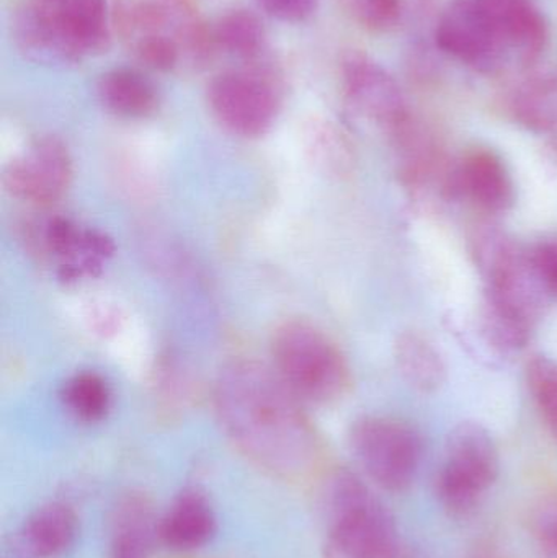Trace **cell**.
Wrapping results in <instances>:
<instances>
[{
    "label": "cell",
    "mask_w": 557,
    "mask_h": 558,
    "mask_svg": "<svg viewBox=\"0 0 557 558\" xmlns=\"http://www.w3.org/2000/svg\"><path fill=\"white\" fill-rule=\"evenodd\" d=\"M218 533V517L208 495L198 487H185L159 517V543L175 553H192L208 546Z\"/></svg>",
    "instance_id": "cell-13"
},
{
    "label": "cell",
    "mask_w": 557,
    "mask_h": 558,
    "mask_svg": "<svg viewBox=\"0 0 557 558\" xmlns=\"http://www.w3.org/2000/svg\"><path fill=\"white\" fill-rule=\"evenodd\" d=\"M530 258L543 289L557 298V241H542L533 245Z\"/></svg>",
    "instance_id": "cell-25"
},
{
    "label": "cell",
    "mask_w": 557,
    "mask_h": 558,
    "mask_svg": "<svg viewBox=\"0 0 557 558\" xmlns=\"http://www.w3.org/2000/svg\"><path fill=\"white\" fill-rule=\"evenodd\" d=\"M211 32L213 45L244 61H255L265 48V28L251 10L238 9L219 16Z\"/></svg>",
    "instance_id": "cell-20"
},
{
    "label": "cell",
    "mask_w": 557,
    "mask_h": 558,
    "mask_svg": "<svg viewBox=\"0 0 557 558\" xmlns=\"http://www.w3.org/2000/svg\"><path fill=\"white\" fill-rule=\"evenodd\" d=\"M327 534L323 558H392L398 527L391 511L355 472L339 469L323 492Z\"/></svg>",
    "instance_id": "cell-3"
},
{
    "label": "cell",
    "mask_w": 557,
    "mask_h": 558,
    "mask_svg": "<svg viewBox=\"0 0 557 558\" xmlns=\"http://www.w3.org/2000/svg\"><path fill=\"white\" fill-rule=\"evenodd\" d=\"M343 87L355 110L392 136L411 121L398 82L368 56L353 52L346 59Z\"/></svg>",
    "instance_id": "cell-11"
},
{
    "label": "cell",
    "mask_w": 557,
    "mask_h": 558,
    "mask_svg": "<svg viewBox=\"0 0 557 558\" xmlns=\"http://www.w3.org/2000/svg\"><path fill=\"white\" fill-rule=\"evenodd\" d=\"M395 360L405 383L419 392H435L447 380L440 351L419 331H404L396 338Z\"/></svg>",
    "instance_id": "cell-18"
},
{
    "label": "cell",
    "mask_w": 557,
    "mask_h": 558,
    "mask_svg": "<svg viewBox=\"0 0 557 558\" xmlns=\"http://www.w3.org/2000/svg\"><path fill=\"white\" fill-rule=\"evenodd\" d=\"M499 474V449L489 429L481 423L461 422L448 433L435 492L448 513L468 517L480 507Z\"/></svg>",
    "instance_id": "cell-5"
},
{
    "label": "cell",
    "mask_w": 557,
    "mask_h": 558,
    "mask_svg": "<svg viewBox=\"0 0 557 558\" xmlns=\"http://www.w3.org/2000/svg\"><path fill=\"white\" fill-rule=\"evenodd\" d=\"M536 539L546 553L557 557V501L545 505L533 520Z\"/></svg>",
    "instance_id": "cell-27"
},
{
    "label": "cell",
    "mask_w": 557,
    "mask_h": 558,
    "mask_svg": "<svg viewBox=\"0 0 557 558\" xmlns=\"http://www.w3.org/2000/svg\"><path fill=\"white\" fill-rule=\"evenodd\" d=\"M480 3L509 54L513 52L530 61L545 48L548 29L533 0H480Z\"/></svg>",
    "instance_id": "cell-15"
},
{
    "label": "cell",
    "mask_w": 557,
    "mask_h": 558,
    "mask_svg": "<svg viewBox=\"0 0 557 558\" xmlns=\"http://www.w3.org/2000/svg\"><path fill=\"white\" fill-rule=\"evenodd\" d=\"M95 88L101 107L114 117L143 120L159 108L157 88L136 69H111L100 75Z\"/></svg>",
    "instance_id": "cell-17"
},
{
    "label": "cell",
    "mask_w": 557,
    "mask_h": 558,
    "mask_svg": "<svg viewBox=\"0 0 557 558\" xmlns=\"http://www.w3.org/2000/svg\"><path fill=\"white\" fill-rule=\"evenodd\" d=\"M215 410L232 445L271 477L298 482L319 462L313 423L271 367L254 360L226 364L215 384Z\"/></svg>",
    "instance_id": "cell-1"
},
{
    "label": "cell",
    "mask_w": 557,
    "mask_h": 558,
    "mask_svg": "<svg viewBox=\"0 0 557 558\" xmlns=\"http://www.w3.org/2000/svg\"><path fill=\"white\" fill-rule=\"evenodd\" d=\"M113 20L124 46L154 71L202 64L215 46L189 0H117Z\"/></svg>",
    "instance_id": "cell-2"
},
{
    "label": "cell",
    "mask_w": 557,
    "mask_h": 558,
    "mask_svg": "<svg viewBox=\"0 0 557 558\" xmlns=\"http://www.w3.org/2000/svg\"><path fill=\"white\" fill-rule=\"evenodd\" d=\"M525 379L546 428L557 439V360L543 354L530 357Z\"/></svg>",
    "instance_id": "cell-22"
},
{
    "label": "cell",
    "mask_w": 557,
    "mask_h": 558,
    "mask_svg": "<svg viewBox=\"0 0 557 558\" xmlns=\"http://www.w3.org/2000/svg\"><path fill=\"white\" fill-rule=\"evenodd\" d=\"M43 3L62 64L110 48L107 0H43Z\"/></svg>",
    "instance_id": "cell-10"
},
{
    "label": "cell",
    "mask_w": 557,
    "mask_h": 558,
    "mask_svg": "<svg viewBox=\"0 0 557 558\" xmlns=\"http://www.w3.org/2000/svg\"><path fill=\"white\" fill-rule=\"evenodd\" d=\"M69 412L84 423H97L110 410L111 392L104 377L95 373L75 374L62 390Z\"/></svg>",
    "instance_id": "cell-21"
},
{
    "label": "cell",
    "mask_w": 557,
    "mask_h": 558,
    "mask_svg": "<svg viewBox=\"0 0 557 558\" xmlns=\"http://www.w3.org/2000/svg\"><path fill=\"white\" fill-rule=\"evenodd\" d=\"M356 22L372 32H388L402 16V0H349Z\"/></svg>",
    "instance_id": "cell-24"
},
{
    "label": "cell",
    "mask_w": 557,
    "mask_h": 558,
    "mask_svg": "<svg viewBox=\"0 0 557 558\" xmlns=\"http://www.w3.org/2000/svg\"><path fill=\"white\" fill-rule=\"evenodd\" d=\"M45 242L52 254L64 260L62 268H68L71 274H77L78 270L90 271L111 252L110 241L97 232L82 231L64 219L48 222Z\"/></svg>",
    "instance_id": "cell-19"
},
{
    "label": "cell",
    "mask_w": 557,
    "mask_h": 558,
    "mask_svg": "<svg viewBox=\"0 0 557 558\" xmlns=\"http://www.w3.org/2000/svg\"><path fill=\"white\" fill-rule=\"evenodd\" d=\"M213 117L229 133L255 140L270 131L281 110L277 78L264 69L222 72L208 85Z\"/></svg>",
    "instance_id": "cell-7"
},
{
    "label": "cell",
    "mask_w": 557,
    "mask_h": 558,
    "mask_svg": "<svg viewBox=\"0 0 557 558\" xmlns=\"http://www.w3.org/2000/svg\"><path fill=\"white\" fill-rule=\"evenodd\" d=\"M451 198L467 199L487 215H504L516 205V182L499 154L474 147L453 163Z\"/></svg>",
    "instance_id": "cell-12"
},
{
    "label": "cell",
    "mask_w": 557,
    "mask_h": 558,
    "mask_svg": "<svg viewBox=\"0 0 557 558\" xmlns=\"http://www.w3.org/2000/svg\"><path fill=\"white\" fill-rule=\"evenodd\" d=\"M265 12L281 22H304L313 15L317 0H257Z\"/></svg>",
    "instance_id": "cell-26"
},
{
    "label": "cell",
    "mask_w": 557,
    "mask_h": 558,
    "mask_svg": "<svg viewBox=\"0 0 557 558\" xmlns=\"http://www.w3.org/2000/svg\"><path fill=\"white\" fill-rule=\"evenodd\" d=\"M349 449L363 474L383 490L404 492L421 465L422 436L392 416L365 415L349 429Z\"/></svg>",
    "instance_id": "cell-6"
},
{
    "label": "cell",
    "mask_w": 557,
    "mask_h": 558,
    "mask_svg": "<svg viewBox=\"0 0 557 558\" xmlns=\"http://www.w3.org/2000/svg\"><path fill=\"white\" fill-rule=\"evenodd\" d=\"M275 373L301 402L329 405L347 392L349 364L324 331L306 322H287L271 340Z\"/></svg>",
    "instance_id": "cell-4"
},
{
    "label": "cell",
    "mask_w": 557,
    "mask_h": 558,
    "mask_svg": "<svg viewBox=\"0 0 557 558\" xmlns=\"http://www.w3.org/2000/svg\"><path fill=\"white\" fill-rule=\"evenodd\" d=\"M159 517L146 495L130 492L111 514L110 558H150L159 543Z\"/></svg>",
    "instance_id": "cell-16"
},
{
    "label": "cell",
    "mask_w": 557,
    "mask_h": 558,
    "mask_svg": "<svg viewBox=\"0 0 557 558\" xmlns=\"http://www.w3.org/2000/svg\"><path fill=\"white\" fill-rule=\"evenodd\" d=\"M71 179V154L55 136L33 141L3 172L7 192L36 206H49L62 198Z\"/></svg>",
    "instance_id": "cell-9"
},
{
    "label": "cell",
    "mask_w": 557,
    "mask_h": 558,
    "mask_svg": "<svg viewBox=\"0 0 557 558\" xmlns=\"http://www.w3.org/2000/svg\"><path fill=\"white\" fill-rule=\"evenodd\" d=\"M512 111L517 120L529 130H552L557 121L556 88H546L545 85L525 88L513 100Z\"/></svg>",
    "instance_id": "cell-23"
},
{
    "label": "cell",
    "mask_w": 557,
    "mask_h": 558,
    "mask_svg": "<svg viewBox=\"0 0 557 558\" xmlns=\"http://www.w3.org/2000/svg\"><path fill=\"white\" fill-rule=\"evenodd\" d=\"M78 517L64 501L36 508L13 534V550L20 558H59L74 547Z\"/></svg>",
    "instance_id": "cell-14"
},
{
    "label": "cell",
    "mask_w": 557,
    "mask_h": 558,
    "mask_svg": "<svg viewBox=\"0 0 557 558\" xmlns=\"http://www.w3.org/2000/svg\"><path fill=\"white\" fill-rule=\"evenodd\" d=\"M435 38L445 54L483 72L499 68L509 56L480 0H450Z\"/></svg>",
    "instance_id": "cell-8"
}]
</instances>
